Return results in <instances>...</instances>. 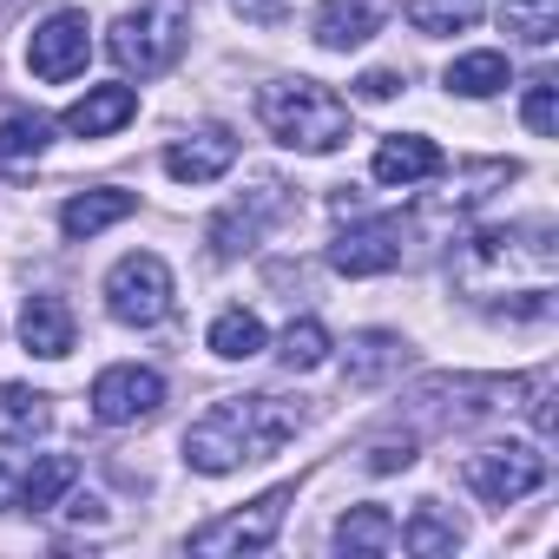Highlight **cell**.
I'll use <instances>...</instances> for the list:
<instances>
[{"mask_svg": "<svg viewBox=\"0 0 559 559\" xmlns=\"http://www.w3.org/2000/svg\"><path fill=\"white\" fill-rule=\"evenodd\" d=\"M500 86H507V53H461L448 67V93L461 99H493Z\"/></svg>", "mask_w": 559, "mask_h": 559, "instance_id": "obj_25", "label": "cell"}, {"mask_svg": "<svg viewBox=\"0 0 559 559\" xmlns=\"http://www.w3.org/2000/svg\"><path fill=\"white\" fill-rule=\"evenodd\" d=\"M14 500H21V480H14L8 467H0V507H14Z\"/></svg>", "mask_w": 559, "mask_h": 559, "instance_id": "obj_33", "label": "cell"}, {"mask_svg": "<svg viewBox=\"0 0 559 559\" xmlns=\"http://www.w3.org/2000/svg\"><path fill=\"white\" fill-rule=\"evenodd\" d=\"M290 500H297V487H270V493H257L250 507H237V513H224V520L198 526L185 546H191V552H204V559H243V552H270V546H276V533H284V513H290Z\"/></svg>", "mask_w": 559, "mask_h": 559, "instance_id": "obj_6", "label": "cell"}, {"mask_svg": "<svg viewBox=\"0 0 559 559\" xmlns=\"http://www.w3.org/2000/svg\"><path fill=\"white\" fill-rule=\"evenodd\" d=\"M467 487L487 500V507H513L526 493L546 487V454L533 441H507V448H480L467 454Z\"/></svg>", "mask_w": 559, "mask_h": 559, "instance_id": "obj_8", "label": "cell"}, {"mask_svg": "<svg viewBox=\"0 0 559 559\" xmlns=\"http://www.w3.org/2000/svg\"><path fill=\"white\" fill-rule=\"evenodd\" d=\"M53 428V402L40 389H0V441H40Z\"/></svg>", "mask_w": 559, "mask_h": 559, "instance_id": "obj_21", "label": "cell"}, {"mask_svg": "<svg viewBox=\"0 0 559 559\" xmlns=\"http://www.w3.org/2000/svg\"><path fill=\"white\" fill-rule=\"evenodd\" d=\"M73 480H80V461H73V454H40V461L27 467V480H21L27 513H47V507H53Z\"/></svg>", "mask_w": 559, "mask_h": 559, "instance_id": "obj_24", "label": "cell"}, {"mask_svg": "<svg viewBox=\"0 0 559 559\" xmlns=\"http://www.w3.org/2000/svg\"><path fill=\"white\" fill-rule=\"evenodd\" d=\"M382 185H428V178H441L448 171V158H441V145L435 139H421V132H395V139H382L376 145V165H369Z\"/></svg>", "mask_w": 559, "mask_h": 559, "instance_id": "obj_14", "label": "cell"}, {"mask_svg": "<svg viewBox=\"0 0 559 559\" xmlns=\"http://www.w3.org/2000/svg\"><path fill=\"white\" fill-rule=\"evenodd\" d=\"M402 243H408V224L402 217H369V224H349L330 243V263L343 276H382V270L402 263Z\"/></svg>", "mask_w": 559, "mask_h": 559, "instance_id": "obj_11", "label": "cell"}, {"mask_svg": "<svg viewBox=\"0 0 559 559\" xmlns=\"http://www.w3.org/2000/svg\"><path fill=\"white\" fill-rule=\"evenodd\" d=\"M211 356H224V362L263 356V323H257L250 310H224V317L211 323Z\"/></svg>", "mask_w": 559, "mask_h": 559, "instance_id": "obj_26", "label": "cell"}, {"mask_svg": "<svg viewBox=\"0 0 559 559\" xmlns=\"http://www.w3.org/2000/svg\"><path fill=\"white\" fill-rule=\"evenodd\" d=\"M520 119H526L539 139H552V132H559V86H552V73H539V80L526 86V99H520Z\"/></svg>", "mask_w": 559, "mask_h": 559, "instance_id": "obj_30", "label": "cell"}, {"mask_svg": "<svg viewBox=\"0 0 559 559\" xmlns=\"http://www.w3.org/2000/svg\"><path fill=\"white\" fill-rule=\"evenodd\" d=\"M230 165H237V139H230L224 126H204V132L178 139V145L165 152V171H171L178 185H211V178H224Z\"/></svg>", "mask_w": 559, "mask_h": 559, "instance_id": "obj_13", "label": "cell"}, {"mask_svg": "<svg viewBox=\"0 0 559 559\" xmlns=\"http://www.w3.org/2000/svg\"><path fill=\"white\" fill-rule=\"evenodd\" d=\"M276 356H284V369H290V376H310V369H323V362H330V330H323L317 317H304V323H290V330H284Z\"/></svg>", "mask_w": 559, "mask_h": 559, "instance_id": "obj_28", "label": "cell"}, {"mask_svg": "<svg viewBox=\"0 0 559 559\" xmlns=\"http://www.w3.org/2000/svg\"><path fill=\"white\" fill-rule=\"evenodd\" d=\"M132 112H139V93H132V86H93L86 99H73V106L60 112V126H67L73 139H112Z\"/></svg>", "mask_w": 559, "mask_h": 559, "instance_id": "obj_15", "label": "cell"}, {"mask_svg": "<svg viewBox=\"0 0 559 559\" xmlns=\"http://www.w3.org/2000/svg\"><path fill=\"white\" fill-rule=\"evenodd\" d=\"M402 14L415 34H467L480 21V0H408Z\"/></svg>", "mask_w": 559, "mask_h": 559, "instance_id": "obj_27", "label": "cell"}, {"mask_svg": "<svg viewBox=\"0 0 559 559\" xmlns=\"http://www.w3.org/2000/svg\"><path fill=\"white\" fill-rule=\"evenodd\" d=\"M402 546V533H395V513L389 507H349L343 520H336V552H349V559H362V552H395Z\"/></svg>", "mask_w": 559, "mask_h": 559, "instance_id": "obj_19", "label": "cell"}, {"mask_svg": "<svg viewBox=\"0 0 559 559\" xmlns=\"http://www.w3.org/2000/svg\"><path fill=\"white\" fill-rule=\"evenodd\" d=\"M139 211V198L132 191H119V185H106V191H80V198H67V211H60V230L80 243V237H99V230H112L119 217H132Z\"/></svg>", "mask_w": 559, "mask_h": 559, "instance_id": "obj_17", "label": "cell"}, {"mask_svg": "<svg viewBox=\"0 0 559 559\" xmlns=\"http://www.w3.org/2000/svg\"><path fill=\"white\" fill-rule=\"evenodd\" d=\"M356 93H362V99H395V93H402V73L376 67V73H362V80H356Z\"/></svg>", "mask_w": 559, "mask_h": 559, "instance_id": "obj_32", "label": "cell"}, {"mask_svg": "<svg viewBox=\"0 0 559 559\" xmlns=\"http://www.w3.org/2000/svg\"><path fill=\"white\" fill-rule=\"evenodd\" d=\"M310 34H317V47L349 53V47H362L376 34V8H369V0H323L317 21H310Z\"/></svg>", "mask_w": 559, "mask_h": 559, "instance_id": "obj_18", "label": "cell"}, {"mask_svg": "<svg viewBox=\"0 0 559 559\" xmlns=\"http://www.w3.org/2000/svg\"><path fill=\"white\" fill-rule=\"evenodd\" d=\"M257 119L276 145H290V152H336L349 145V106L317 86V80H270L257 93Z\"/></svg>", "mask_w": 559, "mask_h": 559, "instance_id": "obj_4", "label": "cell"}, {"mask_svg": "<svg viewBox=\"0 0 559 559\" xmlns=\"http://www.w3.org/2000/svg\"><path fill=\"white\" fill-rule=\"evenodd\" d=\"M500 27L526 47H552L559 40V0H500Z\"/></svg>", "mask_w": 559, "mask_h": 559, "instance_id": "obj_23", "label": "cell"}, {"mask_svg": "<svg viewBox=\"0 0 559 559\" xmlns=\"http://www.w3.org/2000/svg\"><path fill=\"white\" fill-rule=\"evenodd\" d=\"M53 139V126L40 112H8L0 119V165H21V158H40Z\"/></svg>", "mask_w": 559, "mask_h": 559, "instance_id": "obj_29", "label": "cell"}, {"mask_svg": "<svg viewBox=\"0 0 559 559\" xmlns=\"http://www.w3.org/2000/svg\"><path fill=\"white\" fill-rule=\"evenodd\" d=\"M86 60H93V27H86L80 8L47 14V21L34 27V40H27V67H34L40 80H53V86H67L73 73H86Z\"/></svg>", "mask_w": 559, "mask_h": 559, "instance_id": "obj_9", "label": "cell"}, {"mask_svg": "<svg viewBox=\"0 0 559 559\" xmlns=\"http://www.w3.org/2000/svg\"><path fill=\"white\" fill-rule=\"evenodd\" d=\"M165 408V376L158 369H139V362H119L93 382V415L106 428H132V421H152Z\"/></svg>", "mask_w": 559, "mask_h": 559, "instance_id": "obj_10", "label": "cell"}, {"mask_svg": "<svg viewBox=\"0 0 559 559\" xmlns=\"http://www.w3.org/2000/svg\"><path fill=\"white\" fill-rule=\"evenodd\" d=\"M448 276L474 310L513 317V323H539L552 310V284H559V237L552 224H487L454 237L448 250Z\"/></svg>", "mask_w": 559, "mask_h": 559, "instance_id": "obj_1", "label": "cell"}, {"mask_svg": "<svg viewBox=\"0 0 559 559\" xmlns=\"http://www.w3.org/2000/svg\"><path fill=\"white\" fill-rule=\"evenodd\" d=\"M106 310L119 323H132V330L165 323V310H171V270H165L158 250H132V257H119L106 270Z\"/></svg>", "mask_w": 559, "mask_h": 559, "instance_id": "obj_7", "label": "cell"}, {"mask_svg": "<svg viewBox=\"0 0 559 559\" xmlns=\"http://www.w3.org/2000/svg\"><path fill=\"white\" fill-rule=\"evenodd\" d=\"M395 533H402V546H408V552H421V559H435V552H454V546H461V526H454V513H441V500H415L408 526H395Z\"/></svg>", "mask_w": 559, "mask_h": 559, "instance_id": "obj_22", "label": "cell"}, {"mask_svg": "<svg viewBox=\"0 0 559 559\" xmlns=\"http://www.w3.org/2000/svg\"><path fill=\"white\" fill-rule=\"evenodd\" d=\"M21 343H27L34 356L60 362V356L73 349V310H67V297H53V290L27 297V310H21Z\"/></svg>", "mask_w": 559, "mask_h": 559, "instance_id": "obj_16", "label": "cell"}, {"mask_svg": "<svg viewBox=\"0 0 559 559\" xmlns=\"http://www.w3.org/2000/svg\"><path fill=\"white\" fill-rule=\"evenodd\" d=\"M546 395H552V376H428L415 389V415H428L435 428H467L500 408H533V428L552 435Z\"/></svg>", "mask_w": 559, "mask_h": 559, "instance_id": "obj_3", "label": "cell"}, {"mask_svg": "<svg viewBox=\"0 0 559 559\" xmlns=\"http://www.w3.org/2000/svg\"><path fill=\"white\" fill-rule=\"evenodd\" d=\"M185 40H191V0H145V8L119 14V27H112L106 47H112V60H119L126 73L158 80V73L178 67Z\"/></svg>", "mask_w": 559, "mask_h": 559, "instance_id": "obj_5", "label": "cell"}, {"mask_svg": "<svg viewBox=\"0 0 559 559\" xmlns=\"http://www.w3.org/2000/svg\"><path fill=\"white\" fill-rule=\"evenodd\" d=\"M369 467H376V474L415 467V435H402V441H376V448H369Z\"/></svg>", "mask_w": 559, "mask_h": 559, "instance_id": "obj_31", "label": "cell"}, {"mask_svg": "<svg viewBox=\"0 0 559 559\" xmlns=\"http://www.w3.org/2000/svg\"><path fill=\"white\" fill-rule=\"evenodd\" d=\"M297 428H304V408L284 395H230L185 428V461L198 474H237L243 461H270Z\"/></svg>", "mask_w": 559, "mask_h": 559, "instance_id": "obj_2", "label": "cell"}, {"mask_svg": "<svg viewBox=\"0 0 559 559\" xmlns=\"http://www.w3.org/2000/svg\"><path fill=\"white\" fill-rule=\"evenodd\" d=\"M276 211H284V185H276V178H257V191H243L237 204H224V211L211 217V257H237V250H250Z\"/></svg>", "mask_w": 559, "mask_h": 559, "instance_id": "obj_12", "label": "cell"}, {"mask_svg": "<svg viewBox=\"0 0 559 559\" xmlns=\"http://www.w3.org/2000/svg\"><path fill=\"white\" fill-rule=\"evenodd\" d=\"M395 369H402V336L362 330V336L349 343V389H376V382H389Z\"/></svg>", "mask_w": 559, "mask_h": 559, "instance_id": "obj_20", "label": "cell"}]
</instances>
